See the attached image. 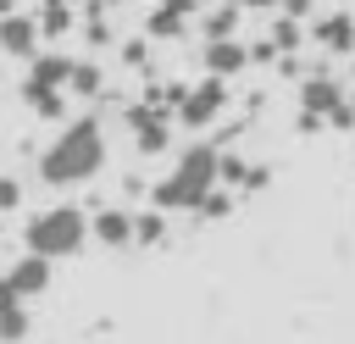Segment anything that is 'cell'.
Masks as SVG:
<instances>
[{
	"mask_svg": "<svg viewBox=\"0 0 355 344\" xmlns=\"http://www.w3.org/2000/svg\"><path fill=\"white\" fill-rule=\"evenodd\" d=\"M83 233H89L83 211L55 205V211H44V216H33V222H28V250H33V255H44V261H55V255H72V250L83 244Z\"/></svg>",
	"mask_w": 355,
	"mask_h": 344,
	"instance_id": "cell-1",
	"label": "cell"
},
{
	"mask_svg": "<svg viewBox=\"0 0 355 344\" xmlns=\"http://www.w3.org/2000/svg\"><path fill=\"white\" fill-rule=\"evenodd\" d=\"M100 161V144H94V128H78L72 139H61L50 155H44V178L50 183H72V178H83L89 166Z\"/></svg>",
	"mask_w": 355,
	"mask_h": 344,
	"instance_id": "cell-2",
	"label": "cell"
},
{
	"mask_svg": "<svg viewBox=\"0 0 355 344\" xmlns=\"http://www.w3.org/2000/svg\"><path fill=\"white\" fill-rule=\"evenodd\" d=\"M6 283L17 289V300L44 294V283H50V261H44V255H22V261L11 266V277H6Z\"/></svg>",
	"mask_w": 355,
	"mask_h": 344,
	"instance_id": "cell-3",
	"label": "cell"
},
{
	"mask_svg": "<svg viewBox=\"0 0 355 344\" xmlns=\"http://www.w3.org/2000/svg\"><path fill=\"white\" fill-rule=\"evenodd\" d=\"M94 233H100L105 244H128V239H133V216H122V211H100V216H94Z\"/></svg>",
	"mask_w": 355,
	"mask_h": 344,
	"instance_id": "cell-4",
	"label": "cell"
},
{
	"mask_svg": "<svg viewBox=\"0 0 355 344\" xmlns=\"http://www.w3.org/2000/svg\"><path fill=\"white\" fill-rule=\"evenodd\" d=\"M0 205H17V183H0Z\"/></svg>",
	"mask_w": 355,
	"mask_h": 344,
	"instance_id": "cell-5",
	"label": "cell"
}]
</instances>
